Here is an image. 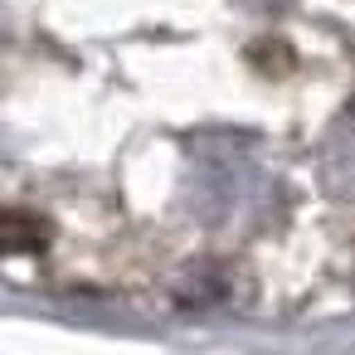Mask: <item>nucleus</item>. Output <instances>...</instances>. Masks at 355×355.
<instances>
[{"instance_id":"nucleus-2","label":"nucleus","mask_w":355,"mask_h":355,"mask_svg":"<svg viewBox=\"0 0 355 355\" xmlns=\"http://www.w3.org/2000/svg\"><path fill=\"white\" fill-rule=\"evenodd\" d=\"M331 180L345 195H355V107H345V117L331 137Z\"/></svg>"},{"instance_id":"nucleus-1","label":"nucleus","mask_w":355,"mask_h":355,"mask_svg":"<svg viewBox=\"0 0 355 355\" xmlns=\"http://www.w3.org/2000/svg\"><path fill=\"white\" fill-rule=\"evenodd\" d=\"M268 175L248 151L224 141L219 151H200V175H195V205L209 219H243L248 209L268 205Z\"/></svg>"}]
</instances>
